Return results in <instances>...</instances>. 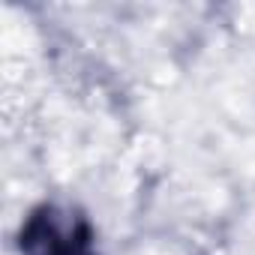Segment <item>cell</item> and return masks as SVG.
Segmentation results:
<instances>
[{"instance_id": "6da1fadb", "label": "cell", "mask_w": 255, "mask_h": 255, "mask_svg": "<svg viewBox=\"0 0 255 255\" xmlns=\"http://www.w3.org/2000/svg\"><path fill=\"white\" fill-rule=\"evenodd\" d=\"M18 246L24 255H99L87 216L57 204H39L30 210Z\"/></svg>"}]
</instances>
